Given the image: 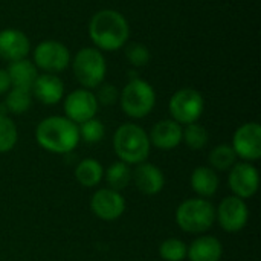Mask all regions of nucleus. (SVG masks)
Listing matches in <instances>:
<instances>
[{
	"label": "nucleus",
	"mask_w": 261,
	"mask_h": 261,
	"mask_svg": "<svg viewBox=\"0 0 261 261\" xmlns=\"http://www.w3.org/2000/svg\"><path fill=\"white\" fill-rule=\"evenodd\" d=\"M125 57L128 63L135 67H144L150 63L151 54L148 47L142 43H132L125 47Z\"/></svg>",
	"instance_id": "obj_29"
},
{
	"label": "nucleus",
	"mask_w": 261,
	"mask_h": 261,
	"mask_svg": "<svg viewBox=\"0 0 261 261\" xmlns=\"http://www.w3.org/2000/svg\"><path fill=\"white\" fill-rule=\"evenodd\" d=\"M106 180H107V185H109L110 190L122 191L132 182V170H130V165H127L122 161L113 162L107 168V171H106Z\"/></svg>",
	"instance_id": "obj_22"
},
{
	"label": "nucleus",
	"mask_w": 261,
	"mask_h": 261,
	"mask_svg": "<svg viewBox=\"0 0 261 261\" xmlns=\"http://www.w3.org/2000/svg\"><path fill=\"white\" fill-rule=\"evenodd\" d=\"M113 148L118 158L127 165H138L147 161L150 154V138L138 124L127 122L118 127L113 136Z\"/></svg>",
	"instance_id": "obj_3"
},
{
	"label": "nucleus",
	"mask_w": 261,
	"mask_h": 261,
	"mask_svg": "<svg viewBox=\"0 0 261 261\" xmlns=\"http://www.w3.org/2000/svg\"><path fill=\"white\" fill-rule=\"evenodd\" d=\"M35 139L49 153L67 154L80 142L78 125L66 116H49L37 125Z\"/></svg>",
	"instance_id": "obj_2"
},
{
	"label": "nucleus",
	"mask_w": 261,
	"mask_h": 261,
	"mask_svg": "<svg viewBox=\"0 0 261 261\" xmlns=\"http://www.w3.org/2000/svg\"><path fill=\"white\" fill-rule=\"evenodd\" d=\"M104 176V170L102 165L92 158L83 159L76 168H75V177L78 180L80 185H83L84 188H93L96 187Z\"/></svg>",
	"instance_id": "obj_21"
},
{
	"label": "nucleus",
	"mask_w": 261,
	"mask_h": 261,
	"mask_svg": "<svg viewBox=\"0 0 261 261\" xmlns=\"http://www.w3.org/2000/svg\"><path fill=\"white\" fill-rule=\"evenodd\" d=\"M191 188L202 197H213L219 190V176L211 167H197L191 174Z\"/></svg>",
	"instance_id": "obj_20"
},
{
	"label": "nucleus",
	"mask_w": 261,
	"mask_h": 261,
	"mask_svg": "<svg viewBox=\"0 0 261 261\" xmlns=\"http://www.w3.org/2000/svg\"><path fill=\"white\" fill-rule=\"evenodd\" d=\"M119 104L127 116L142 119L153 112L156 106V92L148 81L132 78L119 92Z\"/></svg>",
	"instance_id": "obj_5"
},
{
	"label": "nucleus",
	"mask_w": 261,
	"mask_h": 261,
	"mask_svg": "<svg viewBox=\"0 0 261 261\" xmlns=\"http://www.w3.org/2000/svg\"><path fill=\"white\" fill-rule=\"evenodd\" d=\"M70 52L67 46L57 40H44L34 47V64L44 73H60L70 64Z\"/></svg>",
	"instance_id": "obj_8"
},
{
	"label": "nucleus",
	"mask_w": 261,
	"mask_h": 261,
	"mask_svg": "<svg viewBox=\"0 0 261 261\" xmlns=\"http://www.w3.org/2000/svg\"><path fill=\"white\" fill-rule=\"evenodd\" d=\"M188 246L179 239H168L161 243L159 255L165 261H184L187 258Z\"/></svg>",
	"instance_id": "obj_27"
},
{
	"label": "nucleus",
	"mask_w": 261,
	"mask_h": 261,
	"mask_svg": "<svg viewBox=\"0 0 261 261\" xmlns=\"http://www.w3.org/2000/svg\"><path fill=\"white\" fill-rule=\"evenodd\" d=\"M32 104V93L29 89H20V87H11L6 92L5 99V109L14 115H21L29 110Z\"/></svg>",
	"instance_id": "obj_23"
},
{
	"label": "nucleus",
	"mask_w": 261,
	"mask_h": 261,
	"mask_svg": "<svg viewBox=\"0 0 261 261\" xmlns=\"http://www.w3.org/2000/svg\"><path fill=\"white\" fill-rule=\"evenodd\" d=\"M32 96L46 106H54L64 98V84L58 75L41 73L31 87Z\"/></svg>",
	"instance_id": "obj_16"
},
{
	"label": "nucleus",
	"mask_w": 261,
	"mask_h": 261,
	"mask_svg": "<svg viewBox=\"0 0 261 261\" xmlns=\"http://www.w3.org/2000/svg\"><path fill=\"white\" fill-rule=\"evenodd\" d=\"M237 154L232 150L231 145L222 144L217 145L211 153H210V164L213 170H219V171H226L231 170L236 164Z\"/></svg>",
	"instance_id": "obj_25"
},
{
	"label": "nucleus",
	"mask_w": 261,
	"mask_h": 261,
	"mask_svg": "<svg viewBox=\"0 0 261 261\" xmlns=\"http://www.w3.org/2000/svg\"><path fill=\"white\" fill-rule=\"evenodd\" d=\"M89 37L101 52L122 49L130 37L127 18L116 9H101L89 21Z\"/></svg>",
	"instance_id": "obj_1"
},
{
	"label": "nucleus",
	"mask_w": 261,
	"mask_h": 261,
	"mask_svg": "<svg viewBox=\"0 0 261 261\" xmlns=\"http://www.w3.org/2000/svg\"><path fill=\"white\" fill-rule=\"evenodd\" d=\"M18 139V132L11 118L0 113V153L11 151Z\"/></svg>",
	"instance_id": "obj_26"
},
{
	"label": "nucleus",
	"mask_w": 261,
	"mask_h": 261,
	"mask_svg": "<svg viewBox=\"0 0 261 261\" xmlns=\"http://www.w3.org/2000/svg\"><path fill=\"white\" fill-rule=\"evenodd\" d=\"M216 219L222 229L228 232L242 231L249 219V210L243 199L237 196H229L223 199L216 210Z\"/></svg>",
	"instance_id": "obj_10"
},
{
	"label": "nucleus",
	"mask_w": 261,
	"mask_h": 261,
	"mask_svg": "<svg viewBox=\"0 0 261 261\" xmlns=\"http://www.w3.org/2000/svg\"><path fill=\"white\" fill-rule=\"evenodd\" d=\"M148 138L156 148L173 150L182 142V125L173 119H162L154 124Z\"/></svg>",
	"instance_id": "obj_17"
},
{
	"label": "nucleus",
	"mask_w": 261,
	"mask_h": 261,
	"mask_svg": "<svg viewBox=\"0 0 261 261\" xmlns=\"http://www.w3.org/2000/svg\"><path fill=\"white\" fill-rule=\"evenodd\" d=\"M90 208L93 214L106 222L119 219L125 211V200L119 191L110 188L98 190L90 200Z\"/></svg>",
	"instance_id": "obj_13"
},
{
	"label": "nucleus",
	"mask_w": 261,
	"mask_h": 261,
	"mask_svg": "<svg viewBox=\"0 0 261 261\" xmlns=\"http://www.w3.org/2000/svg\"><path fill=\"white\" fill-rule=\"evenodd\" d=\"M78 133H80V139H83L84 142L96 144L104 138L106 128H104V124L101 121H98L96 118H92V119L80 124Z\"/></svg>",
	"instance_id": "obj_28"
},
{
	"label": "nucleus",
	"mask_w": 261,
	"mask_h": 261,
	"mask_svg": "<svg viewBox=\"0 0 261 261\" xmlns=\"http://www.w3.org/2000/svg\"><path fill=\"white\" fill-rule=\"evenodd\" d=\"M6 72L11 80V87H20V89H29V90L38 76V69L28 58L9 63Z\"/></svg>",
	"instance_id": "obj_19"
},
{
	"label": "nucleus",
	"mask_w": 261,
	"mask_h": 261,
	"mask_svg": "<svg viewBox=\"0 0 261 261\" xmlns=\"http://www.w3.org/2000/svg\"><path fill=\"white\" fill-rule=\"evenodd\" d=\"M176 222L185 232H205L216 222V208L210 200L202 197L184 200L176 211Z\"/></svg>",
	"instance_id": "obj_6"
},
{
	"label": "nucleus",
	"mask_w": 261,
	"mask_h": 261,
	"mask_svg": "<svg viewBox=\"0 0 261 261\" xmlns=\"http://www.w3.org/2000/svg\"><path fill=\"white\" fill-rule=\"evenodd\" d=\"M31 41L20 29L8 28L0 31V58L12 63L23 60L29 55Z\"/></svg>",
	"instance_id": "obj_14"
},
{
	"label": "nucleus",
	"mask_w": 261,
	"mask_h": 261,
	"mask_svg": "<svg viewBox=\"0 0 261 261\" xmlns=\"http://www.w3.org/2000/svg\"><path fill=\"white\" fill-rule=\"evenodd\" d=\"M96 89H98V92L95 93V96H96L98 104H102V106H113L116 101H119V92H118V89H116L113 84L102 83V84H99Z\"/></svg>",
	"instance_id": "obj_30"
},
{
	"label": "nucleus",
	"mask_w": 261,
	"mask_h": 261,
	"mask_svg": "<svg viewBox=\"0 0 261 261\" xmlns=\"http://www.w3.org/2000/svg\"><path fill=\"white\" fill-rule=\"evenodd\" d=\"M73 76L84 89H96L104 83L107 61L104 54L96 47H83L70 60Z\"/></svg>",
	"instance_id": "obj_4"
},
{
	"label": "nucleus",
	"mask_w": 261,
	"mask_h": 261,
	"mask_svg": "<svg viewBox=\"0 0 261 261\" xmlns=\"http://www.w3.org/2000/svg\"><path fill=\"white\" fill-rule=\"evenodd\" d=\"M205 109L203 96L196 89H180L177 90L168 102V110L171 119L180 125H188L197 122Z\"/></svg>",
	"instance_id": "obj_7"
},
{
	"label": "nucleus",
	"mask_w": 261,
	"mask_h": 261,
	"mask_svg": "<svg viewBox=\"0 0 261 261\" xmlns=\"http://www.w3.org/2000/svg\"><path fill=\"white\" fill-rule=\"evenodd\" d=\"M132 182L141 193L147 196H154L164 190L165 177L161 168H158L153 164L142 162L138 164L136 168L132 171Z\"/></svg>",
	"instance_id": "obj_15"
},
{
	"label": "nucleus",
	"mask_w": 261,
	"mask_h": 261,
	"mask_svg": "<svg viewBox=\"0 0 261 261\" xmlns=\"http://www.w3.org/2000/svg\"><path fill=\"white\" fill-rule=\"evenodd\" d=\"M11 89V80L6 69H0V95H5Z\"/></svg>",
	"instance_id": "obj_31"
},
{
	"label": "nucleus",
	"mask_w": 261,
	"mask_h": 261,
	"mask_svg": "<svg viewBox=\"0 0 261 261\" xmlns=\"http://www.w3.org/2000/svg\"><path fill=\"white\" fill-rule=\"evenodd\" d=\"M98 101L92 90L76 89L64 98V113L66 118L75 122L76 125L95 118L98 112Z\"/></svg>",
	"instance_id": "obj_9"
},
{
	"label": "nucleus",
	"mask_w": 261,
	"mask_h": 261,
	"mask_svg": "<svg viewBox=\"0 0 261 261\" xmlns=\"http://www.w3.org/2000/svg\"><path fill=\"white\" fill-rule=\"evenodd\" d=\"M223 255V246L219 239L213 236H203L196 239L187 252L190 261H220Z\"/></svg>",
	"instance_id": "obj_18"
},
{
	"label": "nucleus",
	"mask_w": 261,
	"mask_h": 261,
	"mask_svg": "<svg viewBox=\"0 0 261 261\" xmlns=\"http://www.w3.org/2000/svg\"><path fill=\"white\" fill-rule=\"evenodd\" d=\"M232 150L242 159L252 162L261 158V127L258 122L240 125L232 136Z\"/></svg>",
	"instance_id": "obj_11"
},
{
	"label": "nucleus",
	"mask_w": 261,
	"mask_h": 261,
	"mask_svg": "<svg viewBox=\"0 0 261 261\" xmlns=\"http://www.w3.org/2000/svg\"><path fill=\"white\" fill-rule=\"evenodd\" d=\"M229 188L234 193V196L240 199H249L252 197L260 185V176L257 168L249 162H239L234 164L229 173Z\"/></svg>",
	"instance_id": "obj_12"
},
{
	"label": "nucleus",
	"mask_w": 261,
	"mask_h": 261,
	"mask_svg": "<svg viewBox=\"0 0 261 261\" xmlns=\"http://www.w3.org/2000/svg\"><path fill=\"white\" fill-rule=\"evenodd\" d=\"M208 139H210L208 130L197 122L188 124L185 125V128H182V142H185V145L191 150L205 148Z\"/></svg>",
	"instance_id": "obj_24"
}]
</instances>
